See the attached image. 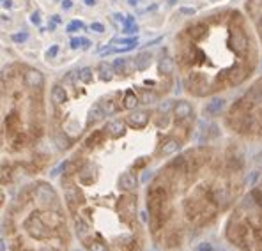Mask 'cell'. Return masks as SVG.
<instances>
[{"label":"cell","instance_id":"52a82bcc","mask_svg":"<svg viewBox=\"0 0 262 251\" xmlns=\"http://www.w3.org/2000/svg\"><path fill=\"white\" fill-rule=\"evenodd\" d=\"M223 239L236 251H262V177L227 216Z\"/></svg>","mask_w":262,"mask_h":251},{"label":"cell","instance_id":"6da1fadb","mask_svg":"<svg viewBox=\"0 0 262 251\" xmlns=\"http://www.w3.org/2000/svg\"><path fill=\"white\" fill-rule=\"evenodd\" d=\"M196 113L184 99H167L94 127L62 163L60 193L76 241L85 251H144L147 225L140 191L149 170L190 142Z\"/></svg>","mask_w":262,"mask_h":251},{"label":"cell","instance_id":"ba28073f","mask_svg":"<svg viewBox=\"0 0 262 251\" xmlns=\"http://www.w3.org/2000/svg\"><path fill=\"white\" fill-rule=\"evenodd\" d=\"M223 126L237 140L262 145V76L227 108Z\"/></svg>","mask_w":262,"mask_h":251},{"label":"cell","instance_id":"30bf717a","mask_svg":"<svg viewBox=\"0 0 262 251\" xmlns=\"http://www.w3.org/2000/svg\"><path fill=\"white\" fill-rule=\"evenodd\" d=\"M87 4H96V0H89V2Z\"/></svg>","mask_w":262,"mask_h":251},{"label":"cell","instance_id":"3957f363","mask_svg":"<svg viewBox=\"0 0 262 251\" xmlns=\"http://www.w3.org/2000/svg\"><path fill=\"white\" fill-rule=\"evenodd\" d=\"M151 65V53H140L60 78L50 94V133L57 149L73 150L103 122L163 101L174 83V67L149 73Z\"/></svg>","mask_w":262,"mask_h":251},{"label":"cell","instance_id":"7a4b0ae2","mask_svg":"<svg viewBox=\"0 0 262 251\" xmlns=\"http://www.w3.org/2000/svg\"><path fill=\"white\" fill-rule=\"evenodd\" d=\"M241 140L184 147L156 168L144 191L145 225L160 251H191L227 219L246 191Z\"/></svg>","mask_w":262,"mask_h":251},{"label":"cell","instance_id":"277c9868","mask_svg":"<svg viewBox=\"0 0 262 251\" xmlns=\"http://www.w3.org/2000/svg\"><path fill=\"white\" fill-rule=\"evenodd\" d=\"M259 46L252 23L239 9L222 7L193 18L174 39L183 90L204 99L241 87L259 67Z\"/></svg>","mask_w":262,"mask_h":251},{"label":"cell","instance_id":"9c48e42d","mask_svg":"<svg viewBox=\"0 0 262 251\" xmlns=\"http://www.w3.org/2000/svg\"><path fill=\"white\" fill-rule=\"evenodd\" d=\"M245 13L255 30L259 42L262 46V0H246L245 2Z\"/></svg>","mask_w":262,"mask_h":251},{"label":"cell","instance_id":"5b68a950","mask_svg":"<svg viewBox=\"0 0 262 251\" xmlns=\"http://www.w3.org/2000/svg\"><path fill=\"white\" fill-rule=\"evenodd\" d=\"M0 144H2V186L11 188L21 179L46 168L48 154H41L50 131L43 73L25 62L4 65L0 76Z\"/></svg>","mask_w":262,"mask_h":251},{"label":"cell","instance_id":"8992f818","mask_svg":"<svg viewBox=\"0 0 262 251\" xmlns=\"http://www.w3.org/2000/svg\"><path fill=\"white\" fill-rule=\"evenodd\" d=\"M2 239L7 251H71L76 235L62 193L43 179L20 186L4 203Z\"/></svg>","mask_w":262,"mask_h":251}]
</instances>
